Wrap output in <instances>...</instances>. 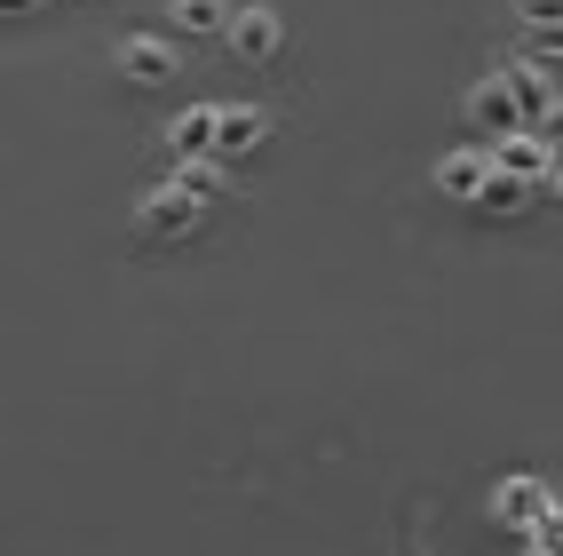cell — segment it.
I'll list each match as a JSON object with an SVG mask.
<instances>
[{
  "label": "cell",
  "mask_w": 563,
  "mask_h": 556,
  "mask_svg": "<svg viewBox=\"0 0 563 556\" xmlns=\"http://www.w3.org/2000/svg\"><path fill=\"white\" fill-rule=\"evenodd\" d=\"M199 222H207V199H191V192H183V183L167 175L159 192L135 207V222H128V231H135V247H183V239L199 231Z\"/></svg>",
  "instance_id": "obj_1"
},
{
  "label": "cell",
  "mask_w": 563,
  "mask_h": 556,
  "mask_svg": "<svg viewBox=\"0 0 563 556\" xmlns=\"http://www.w3.org/2000/svg\"><path fill=\"white\" fill-rule=\"evenodd\" d=\"M278 41H286V17L271 9V0H246V9L231 17V32H222V48H231L239 64H271Z\"/></svg>",
  "instance_id": "obj_2"
},
{
  "label": "cell",
  "mask_w": 563,
  "mask_h": 556,
  "mask_svg": "<svg viewBox=\"0 0 563 556\" xmlns=\"http://www.w3.org/2000/svg\"><path fill=\"white\" fill-rule=\"evenodd\" d=\"M548 477H532V469H508L500 486H493V525L500 533H532L540 525V509H548Z\"/></svg>",
  "instance_id": "obj_3"
},
{
  "label": "cell",
  "mask_w": 563,
  "mask_h": 556,
  "mask_svg": "<svg viewBox=\"0 0 563 556\" xmlns=\"http://www.w3.org/2000/svg\"><path fill=\"white\" fill-rule=\"evenodd\" d=\"M468 128L484 143H500V135H523V111H516V88L500 80V72H484V80L468 88Z\"/></svg>",
  "instance_id": "obj_4"
},
{
  "label": "cell",
  "mask_w": 563,
  "mask_h": 556,
  "mask_svg": "<svg viewBox=\"0 0 563 556\" xmlns=\"http://www.w3.org/2000/svg\"><path fill=\"white\" fill-rule=\"evenodd\" d=\"M175 72H183V56H175V41H159V32H135V41H120V80L167 88Z\"/></svg>",
  "instance_id": "obj_5"
},
{
  "label": "cell",
  "mask_w": 563,
  "mask_h": 556,
  "mask_svg": "<svg viewBox=\"0 0 563 556\" xmlns=\"http://www.w3.org/2000/svg\"><path fill=\"white\" fill-rule=\"evenodd\" d=\"M262 135H271V111H254V103H214V160H222V167H239Z\"/></svg>",
  "instance_id": "obj_6"
},
{
  "label": "cell",
  "mask_w": 563,
  "mask_h": 556,
  "mask_svg": "<svg viewBox=\"0 0 563 556\" xmlns=\"http://www.w3.org/2000/svg\"><path fill=\"white\" fill-rule=\"evenodd\" d=\"M500 80L516 88V111H523V128H548V111H555L563 80H548V72H540V64H523V56H508V64H500Z\"/></svg>",
  "instance_id": "obj_7"
},
{
  "label": "cell",
  "mask_w": 563,
  "mask_h": 556,
  "mask_svg": "<svg viewBox=\"0 0 563 556\" xmlns=\"http://www.w3.org/2000/svg\"><path fill=\"white\" fill-rule=\"evenodd\" d=\"M493 167H500V175H523V183H548V167H555V143H548L540 128L500 135V143H493Z\"/></svg>",
  "instance_id": "obj_8"
},
{
  "label": "cell",
  "mask_w": 563,
  "mask_h": 556,
  "mask_svg": "<svg viewBox=\"0 0 563 556\" xmlns=\"http://www.w3.org/2000/svg\"><path fill=\"white\" fill-rule=\"evenodd\" d=\"M484 175H493V143H468V152H444V160H437V192L468 207V199L484 192Z\"/></svg>",
  "instance_id": "obj_9"
},
{
  "label": "cell",
  "mask_w": 563,
  "mask_h": 556,
  "mask_svg": "<svg viewBox=\"0 0 563 556\" xmlns=\"http://www.w3.org/2000/svg\"><path fill=\"white\" fill-rule=\"evenodd\" d=\"M167 152L175 160H214V103H191L167 120Z\"/></svg>",
  "instance_id": "obj_10"
},
{
  "label": "cell",
  "mask_w": 563,
  "mask_h": 556,
  "mask_svg": "<svg viewBox=\"0 0 563 556\" xmlns=\"http://www.w3.org/2000/svg\"><path fill=\"white\" fill-rule=\"evenodd\" d=\"M167 17L183 24V41H222V32H231V0H167Z\"/></svg>",
  "instance_id": "obj_11"
},
{
  "label": "cell",
  "mask_w": 563,
  "mask_h": 556,
  "mask_svg": "<svg viewBox=\"0 0 563 556\" xmlns=\"http://www.w3.org/2000/svg\"><path fill=\"white\" fill-rule=\"evenodd\" d=\"M532 192H540V183H523V175H484V192L468 199V215H523V207H532Z\"/></svg>",
  "instance_id": "obj_12"
},
{
  "label": "cell",
  "mask_w": 563,
  "mask_h": 556,
  "mask_svg": "<svg viewBox=\"0 0 563 556\" xmlns=\"http://www.w3.org/2000/svg\"><path fill=\"white\" fill-rule=\"evenodd\" d=\"M175 183H183V192H191V199H222V192H231V167H222V160H175Z\"/></svg>",
  "instance_id": "obj_13"
},
{
  "label": "cell",
  "mask_w": 563,
  "mask_h": 556,
  "mask_svg": "<svg viewBox=\"0 0 563 556\" xmlns=\"http://www.w3.org/2000/svg\"><path fill=\"white\" fill-rule=\"evenodd\" d=\"M523 64H540L548 72V80H563V24L555 32H523V48H516Z\"/></svg>",
  "instance_id": "obj_14"
},
{
  "label": "cell",
  "mask_w": 563,
  "mask_h": 556,
  "mask_svg": "<svg viewBox=\"0 0 563 556\" xmlns=\"http://www.w3.org/2000/svg\"><path fill=\"white\" fill-rule=\"evenodd\" d=\"M523 541H532L540 556H563V486L548 493V509H540V525H532V533H523Z\"/></svg>",
  "instance_id": "obj_15"
},
{
  "label": "cell",
  "mask_w": 563,
  "mask_h": 556,
  "mask_svg": "<svg viewBox=\"0 0 563 556\" xmlns=\"http://www.w3.org/2000/svg\"><path fill=\"white\" fill-rule=\"evenodd\" d=\"M508 9H516L523 32H555L563 24V0H508Z\"/></svg>",
  "instance_id": "obj_16"
},
{
  "label": "cell",
  "mask_w": 563,
  "mask_h": 556,
  "mask_svg": "<svg viewBox=\"0 0 563 556\" xmlns=\"http://www.w3.org/2000/svg\"><path fill=\"white\" fill-rule=\"evenodd\" d=\"M548 143H555V152H563V96H555V111H548V128H540Z\"/></svg>",
  "instance_id": "obj_17"
},
{
  "label": "cell",
  "mask_w": 563,
  "mask_h": 556,
  "mask_svg": "<svg viewBox=\"0 0 563 556\" xmlns=\"http://www.w3.org/2000/svg\"><path fill=\"white\" fill-rule=\"evenodd\" d=\"M24 9H41V0H0V17H24Z\"/></svg>",
  "instance_id": "obj_18"
},
{
  "label": "cell",
  "mask_w": 563,
  "mask_h": 556,
  "mask_svg": "<svg viewBox=\"0 0 563 556\" xmlns=\"http://www.w3.org/2000/svg\"><path fill=\"white\" fill-rule=\"evenodd\" d=\"M397 556H421V548H397Z\"/></svg>",
  "instance_id": "obj_19"
},
{
  "label": "cell",
  "mask_w": 563,
  "mask_h": 556,
  "mask_svg": "<svg viewBox=\"0 0 563 556\" xmlns=\"http://www.w3.org/2000/svg\"><path fill=\"white\" fill-rule=\"evenodd\" d=\"M523 556H540V548H523Z\"/></svg>",
  "instance_id": "obj_20"
}]
</instances>
